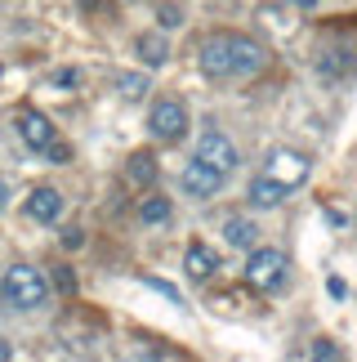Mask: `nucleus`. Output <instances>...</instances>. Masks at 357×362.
Instances as JSON below:
<instances>
[{"instance_id":"1","label":"nucleus","mask_w":357,"mask_h":362,"mask_svg":"<svg viewBox=\"0 0 357 362\" xmlns=\"http://www.w3.org/2000/svg\"><path fill=\"white\" fill-rule=\"evenodd\" d=\"M268 54L259 40L250 36H237V32H214L201 40V72L214 76V81H241V76H255L264 72Z\"/></svg>"},{"instance_id":"2","label":"nucleus","mask_w":357,"mask_h":362,"mask_svg":"<svg viewBox=\"0 0 357 362\" xmlns=\"http://www.w3.org/2000/svg\"><path fill=\"white\" fill-rule=\"evenodd\" d=\"M0 296H5L9 309H40L49 300V277L40 269H32V264H13L0 277Z\"/></svg>"},{"instance_id":"3","label":"nucleus","mask_w":357,"mask_h":362,"mask_svg":"<svg viewBox=\"0 0 357 362\" xmlns=\"http://www.w3.org/2000/svg\"><path fill=\"white\" fill-rule=\"evenodd\" d=\"M286 250H277V246H255L250 250V259H246V282L250 286H259V291H277L282 282H286Z\"/></svg>"},{"instance_id":"4","label":"nucleus","mask_w":357,"mask_h":362,"mask_svg":"<svg viewBox=\"0 0 357 362\" xmlns=\"http://www.w3.org/2000/svg\"><path fill=\"white\" fill-rule=\"evenodd\" d=\"M147 130H152L157 144H178V139L188 134V107L178 99L152 103V112H147Z\"/></svg>"},{"instance_id":"5","label":"nucleus","mask_w":357,"mask_h":362,"mask_svg":"<svg viewBox=\"0 0 357 362\" xmlns=\"http://www.w3.org/2000/svg\"><path fill=\"white\" fill-rule=\"evenodd\" d=\"M264 175H272L277 184H286V188H299L304 179L313 175V161H308V152H295V148H272L268 152V161H264Z\"/></svg>"},{"instance_id":"6","label":"nucleus","mask_w":357,"mask_h":362,"mask_svg":"<svg viewBox=\"0 0 357 362\" xmlns=\"http://www.w3.org/2000/svg\"><path fill=\"white\" fill-rule=\"evenodd\" d=\"M224 170L219 165H210V161H201V157H192L188 165H183V175H178V188L188 192L192 202H210L219 188H224Z\"/></svg>"},{"instance_id":"7","label":"nucleus","mask_w":357,"mask_h":362,"mask_svg":"<svg viewBox=\"0 0 357 362\" xmlns=\"http://www.w3.org/2000/svg\"><path fill=\"white\" fill-rule=\"evenodd\" d=\"M197 157L201 161H210V165H219V170H237V144L224 134V130H201V139H197Z\"/></svg>"},{"instance_id":"8","label":"nucleus","mask_w":357,"mask_h":362,"mask_svg":"<svg viewBox=\"0 0 357 362\" xmlns=\"http://www.w3.org/2000/svg\"><path fill=\"white\" fill-rule=\"evenodd\" d=\"M18 139H23L32 152H45V148L54 144L49 117H40V112H32V107H23V112H18Z\"/></svg>"},{"instance_id":"9","label":"nucleus","mask_w":357,"mask_h":362,"mask_svg":"<svg viewBox=\"0 0 357 362\" xmlns=\"http://www.w3.org/2000/svg\"><path fill=\"white\" fill-rule=\"evenodd\" d=\"M286 192H291V188L277 184L272 175H255V179H250V192H246V197H250L255 211H277V206L286 202Z\"/></svg>"},{"instance_id":"10","label":"nucleus","mask_w":357,"mask_h":362,"mask_svg":"<svg viewBox=\"0 0 357 362\" xmlns=\"http://www.w3.org/2000/svg\"><path fill=\"white\" fill-rule=\"evenodd\" d=\"M27 215H32L36 224H54V219L63 215V192L59 188H36L32 197H27Z\"/></svg>"},{"instance_id":"11","label":"nucleus","mask_w":357,"mask_h":362,"mask_svg":"<svg viewBox=\"0 0 357 362\" xmlns=\"http://www.w3.org/2000/svg\"><path fill=\"white\" fill-rule=\"evenodd\" d=\"M183 269H188V277L205 282V277H214V273H219V255H214L210 246L192 242V246H188V255H183Z\"/></svg>"},{"instance_id":"12","label":"nucleus","mask_w":357,"mask_h":362,"mask_svg":"<svg viewBox=\"0 0 357 362\" xmlns=\"http://www.w3.org/2000/svg\"><path fill=\"white\" fill-rule=\"evenodd\" d=\"M224 242L237 246V250H255L259 224H255V219H246V215H232V219H224Z\"/></svg>"},{"instance_id":"13","label":"nucleus","mask_w":357,"mask_h":362,"mask_svg":"<svg viewBox=\"0 0 357 362\" xmlns=\"http://www.w3.org/2000/svg\"><path fill=\"white\" fill-rule=\"evenodd\" d=\"M130 179H134V184H152V179H157V157H152V152H134V157H130Z\"/></svg>"},{"instance_id":"14","label":"nucleus","mask_w":357,"mask_h":362,"mask_svg":"<svg viewBox=\"0 0 357 362\" xmlns=\"http://www.w3.org/2000/svg\"><path fill=\"white\" fill-rule=\"evenodd\" d=\"M139 54H143L147 67H161V63L170 59V49H166V40H161V36H139Z\"/></svg>"},{"instance_id":"15","label":"nucleus","mask_w":357,"mask_h":362,"mask_svg":"<svg viewBox=\"0 0 357 362\" xmlns=\"http://www.w3.org/2000/svg\"><path fill=\"white\" fill-rule=\"evenodd\" d=\"M139 219L143 224H170V202L166 197H147L139 206Z\"/></svg>"},{"instance_id":"16","label":"nucleus","mask_w":357,"mask_h":362,"mask_svg":"<svg viewBox=\"0 0 357 362\" xmlns=\"http://www.w3.org/2000/svg\"><path fill=\"white\" fill-rule=\"evenodd\" d=\"M121 90H126V99H139V94L147 90V76H134V72H126V76H121Z\"/></svg>"},{"instance_id":"17","label":"nucleus","mask_w":357,"mask_h":362,"mask_svg":"<svg viewBox=\"0 0 357 362\" xmlns=\"http://www.w3.org/2000/svg\"><path fill=\"white\" fill-rule=\"evenodd\" d=\"M308 354H313V358H344V349H339V344H331V340H317Z\"/></svg>"},{"instance_id":"18","label":"nucleus","mask_w":357,"mask_h":362,"mask_svg":"<svg viewBox=\"0 0 357 362\" xmlns=\"http://www.w3.org/2000/svg\"><path fill=\"white\" fill-rule=\"evenodd\" d=\"M326 291H331L335 300H344V296H349V282H344V277H331V282H326Z\"/></svg>"},{"instance_id":"19","label":"nucleus","mask_w":357,"mask_h":362,"mask_svg":"<svg viewBox=\"0 0 357 362\" xmlns=\"http://www.w3.org/2000/svg\"><path fill=\"white\" fill-rule=\"evenodd\" d=\"M76 81H80V76H76V72H67V67H63V72H54V86H63V90H72Z\"/></svg>"},{"instance_id":"20","label":"nucleus","mask_w":357,"mask_h":362,"mask_svg":"<svg viewBox=\"0 0 357 362\" xmlns=\"http://www.w3.org/2000/svg\"><path fill=\"white\" fill-rule=\"evenodd\" d=\"M54 282H59V291H76V277L67 273V269H59V273H54Z\"/></svg>"},{"instance_id":"21","label":"nucleus","mask_w":357,"mask_h":362,"mask_svg":"<svg viewBox=\"0 0 357 362\" xmlns=\"http://www.w3.org/2000/svg\"><path fill=\"white\" fill-rule=\"evenodd\" d=\"M326 224H335V228H344V224H349V215H344V211H331V206H326Z\"/></svg>"},{"instance_id":"22","label":"nucleus","mask_w":357,"mask_h":362,"mask_svg":"<svg viewBox=\"0 0 357 362\" xmlns=\"http://www.w3.org/2000/svg\"><path fill=\"white\" fill-rule=\"evenodd\" d=\"M80 242H85V238H80V233H76V228H67V233H63V246H67V250H76Z\"/></svg>"},{"instance_id":"23","label":"nucleus","mask_w":357,"mask_h":362,"mask_svg":"<svg viewBox=\"0 0 357 362\" xmlns=\"http://www.w3.org/2000/svg\"><path fill=\"white\" fill-rule=\"evenodd\" d=\"M161 27H178V13L166 5V9H161Z\"/></svg>"},{"instance_id":"24","label":"nucleus","mask_w":357,"mask_h":362,"mask_svg":"<svg viewBox=\"0 0 357 362\" xmlns=\"http://www.w3.org/2000/svg\"><path fill=\"white\" fill-rule=\"evenodd\" d=\"M5 206H9V184L0 179V211H5Z\"/></svg>"},{"instance_id":"25","label":"nucleus","mask_w":357,"mask_h":362,"mask_svg":"<svg viewBox=\"0 0 357 362\" xmlns=\"http://www.w3.org/2000/svg\"><path fill=\"white\" fill-rule=\"evenodd\" d=\"M291 5H299V9H313V5H322V0H291Z\"/></svg>"},{"instance_id":"26","label":"nucleus","mask_w":357,"mask_h":362,"mask_svg":"<svg viewBox=\"0 0 357 362\" xmlns=\"http://www.w3.org/2000/svg\"><path fill=\"white\" fill-rule=\"evenodd\" d=\"M9 354H13V349H9V344H5V340H0V362H5Z\"/></svg>"}]
</instances>
